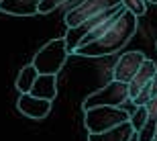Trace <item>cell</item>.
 Returning <instances> with one entry per match:
<instances>
[{"label": "cell", "instance_id": "6da1fadb", "mask_svg": "<svg viewBox=\"0 0 157 141\" xmlns=\"http://www.w3.org/2000/svg\"><path fill=\"white\" fill-rule=\"evenodd\" d=\"M137 25L139 23H137V17L133 12L122 10V14L114 21V25L100 37L98 41L78 47L74 53L82 55V57H106V55H112V53L121 51L122 47L133 39V35L137 33Z\"/></svg>", "mask_w": 157, "mask_h": 141}, {"label": "cell", "instance_id": "7a4b0ae2", "mask_svg": "<svg viewBox=\"0 0 157 141\" xmlns=\"http://www.w3.org/2000/svg\"><path fill=\"white\" fill-rule=\"evenodd\" d=\"M67 55H70V51H67V45H65L63 37L51 39V41H47L45 45L35 53L31 65H33L39 74L57 76V72H61V68H63L65 61H67Z\"/></svg>", "mask_w": 157, "mask_h": 141}, {"label": "cell", "instance_id": "3957f363", "mask_svg": "<svg viewBox=\"0 0 157 141\" xmlns=\"http://www.w3.org/2000/svg\"><path fill=\"white\" fill-rule=\"evenodd\" d=\"M128 115L124 108H114V106H96L90 111H84V125L88 133H104V131L118 127L121 123H127Z\"/></svg>", "mask_w": 157, "mask_h": 141}, {"label": "cell", "instance_id": "277c9868", "mask_svg": "<svg viewBox=\"0 0 157 141\" xmlns=\"http://www.w3.org/2000/svg\"><path fill=\"white\" fill-rule=\"evenodd\" d=\"M128 84L110 80L104 88L96 90L84 100V111L96 108V106H114V108H122V104L128 102Z\"/></svg>", "mask_w": 157, "mask_h": 141}, {"label": "cell", "instance_id": "5b68a950", "mask_svg": "<svg viewBox=\"0 0 157 141\" xmlns=\"http://www.w3.org/2000/svg\"><path fill=\"white\" fill-rule=\"evenodd\" d=\"M114 6H122L121 0H82L78 6H71L70 10L65 12L63 21L67 25V29H76L82 23H86L88 18L98 17L100 12L114 8Z\"/></svg>", "mask_w": 157, "mask_h": 141}, {"label": "cell", "instance_id": "8992f818", "mask_svg": "<svg viewBox=\"0 0 157 141\" xmlns=\"http://www.w3.org/2000/svg\"><path fill=\"white\" fill-rule=\"evenodd\" d=\"M145 59L147 57H145V53H143V51H127V53H122L121 57H118V61L114 64L112 80L128 84L135 78V74L139 72V68L143 65Z\"/></svg>", "mask_w": 157, "mask_h": 141}, {"label": "cell", "instance_id": "52a82bcc", "mask_svg": "<svg viewBox=\"0 0 157 141\" xmlns=\"http://www.w3.org/2000/svg\"><path fill=\"white\" fill-rule=\"evenodd\" d=\"M18 111L23 112L25 117L29 119H45L49 112H51V102L49 100H41V98H35V96H31V94H21V98L17 102Z\"/></svg>", "mask_w": 157, "mask_h": 141}, {"label": "cell", "instance_id": "ba28073f", "mask_svg": "<svg viewBox=\"0 0 157 141\" xmlns=\"http://www.w3.org/2000/svg\"><path fill=\"white\" fill-rule=\"evenodd\" d=\"M155 74H157V65H155V61L147 57L145 61H143V65L139 68V72L135 74V78L131 80V82H128V98H131V100L137 98V96H139V92L145 88L147 82H149V80H151Z\"/></svg>", "mask_w": 157, "mask_h": 141}, {"label": "cell", "instance_id": "9c48e42d", "mask_svg": "<svg viewBox=\"0 0 157 141\" xmlns=\"http://www.w3.org/2000/svg\"><path fill=\"white\" fill-rule=\"evenodd\" d=\"M41 0H2L0 10L12 17H33L39 12Z\"/></svg>", "mask_w": 157, "mask_h": 141}, {"label": "cell", "instance_id": "30bf717a", "mask_svg": "<svg viewBox=\"0 0 157 141\" xmlns=\"http://www.w3.org/2000/svg\"><path fill=\"white\" fill-rule=\"evenodd\" d=\"M29 94L35 96V98L53 102L55 96H57V76H45V74H39Z\"/></svg>", "mask_w": 157, "mask_h": 141}, {"label": "cell", "instance_id": "8fae6325", "mask_svg": "<svg viewBox=\"0 0 157 141\" xmlns=\"http://www.w3.org/2000/svg\"><path fill=\"white\" fill-rule=\"evenodd\" d=\"M135 137V131L131 123H121L118 127L104 131V133H88V141H131Z\"/></svg>", "mask_w": 157, "mask_h": 141}, {"label": "cell", "instance_id": "7c38bea8", "mask_svg": "<svg viewBox=\"0 0 157 141\" xmlns=\"http://www.w3.org/2000/svg\"><path fill=\"white\" fill-rule=\"evenodd\" d=\"M147 108V121L143 125V129L137 133V141H153L155 137V127H157V98L149 100L145 104Z\"/></svg>", "mask_w": 157, "mask_h": 141}, {"label": "cell", "instance_id": "4fadbf2b", "mask_svg": "<svg viewBox=\"0 0 157 141\" xmlns=\"http://www.w3.org/2000/svg\"><path fill=\"white\" fill-rule=\"evenodd\" d=\"M37 76H39V72L33 68V65H25L23 70L18 72V76H17V90L21 94H29L31 88H33V84H35Z\"/></svg>", "mask_w": 157, "mask_h": 141}, {"label": "cell", "instance_id": "5bb4252c", "mask_svg": "<svg viewBox=\"0 0 157 141\" xmlns=\"http://www.w3.org/2000/svg\"><path fill=\"white\" fill-rule=\"evenodd\" d=\"M153 98H157V74L149 80V82H147V86L141 90L139 96H137L133 102H135V106H145L147 102L153 100Z\"/></svg>", "mask_w": 157, "mask_h": 141}, {"label": "cell", "instance_id": "9a60e30c", "mask_svg": "<svg viewBox=\"0 0 157 141\" xmlns=\"http://www.w3.org/2000/svg\"><path fill=\"white\" fill-rule=\"evenodd\" d=\"M145 121H147V108H145V106H137V108H135V112L128 117V123H131V127H133L135 135L143 129Z\"/></svg>", "mask_w": 157, "mask_h": 141}, {"label": "cell", "instance_id": "2e32d148", "mask_svg": "<svg viewBox=\"0 0 157 141\" xmlns=\"http://www.w3.org/2000/svg\"><path fill=\"white\" fill-rule=\"evenodd\" d=\"M121 4H122L124 10L133 12L137 18L143 17V14L147 12V2H145V0H121Z\"/></svg>", "mask_w": 157, "mask_h": 141}, {"label": "cell", "instance_id": "e0dca14e", "mask_svg": "<svg viewBox=\"0 0 157 141\" xmlns=\"http://www.w3.org/2000/svg\"><path fill=\"white\" fill-rule=\"evenodd\" d=\"M65 2H70V0H41V4H39V12H41V14H49V12H53L55 8L63 6Z\"/></svg>", "mask_w": 157, "mask_h": 141}, {"label": "cell", "instance_id": "ac0fdd59", "mask_svg": "<svg viewBox=\"0 0 157 141\" xmlns=\"http://www.w3.org/2000/svg\"><path fill=\"white\" fill-rule=\"evenodd\" d=\"M145 2H151V4H157V0H145Z\"/></svg>", "mask_w": 157, "mask_h": 141}, {"label": "cell", "instance_id": "d6986e66", "mask_svg": "<svg viewBox=\"0 0 157 141\" xmlns=\"http://www.w3.org/2000/svg\"><path fill=\"white\" fill-rule=\"evenodd\" d=\"M153 141H157V127H155V137H153Z\"/></svg>", "mask_w": 157, "mask_h": 141}, {"label": "cell", "instance_id": "ffe728a7", "mask_svg": "<svg viewBox=\"0 0 157 141\" xmlns=\"http://www.w3.org/2000/svg\"><path fill=\"white\" fill-rule=\"evenodd\" d=\"M0 2H2V0H0Z\"/></svg>", "mask_w": 157, "mask_h": 141}]
</instances>
